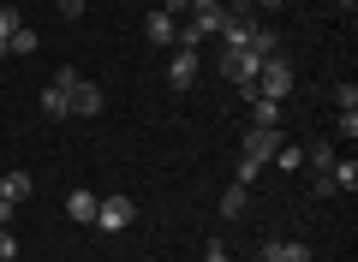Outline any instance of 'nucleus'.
Listing matches in <instances>:
<instances>
[{
	"instance_id": "nucleus-1",
	"label": "nucleus",
	"mask_w": 358,
	"mask_h": 262,
	"mask_svg": "<svg viewBox=\"0 0 358 262\" xmlns=\"http://www.w3.org/2000/svg\"><path fill=\"white\" fill-rule=\"evenodd\" d=\"M281 150V125H257L251 138H245V155H239V167H233V185H251L257 173H263V161Z\"/></svg>"
},
{
	"instance_id": "nucleus-2",
	"label": "nucleus",
	"mask_w": 358,
	"mask_h": 262,
	"mask_svg": "<svg viewBox=\"0 0 358 262\" xmlns=\"http://www.w3.org/2000/svg\"><path fill=\"white\" fill-rule=\"evenodd\" d=\"M54 78L66 84V113H78V119H96V113H102V89L90 84V78L78 72V66H60Z\"/></svg>"
},
{
	"instance_id": "nucleus-3",
	"label": "nucleus",
	"mask_w": 358,
	"mask_h": 262,
	"mask_svg": "<svg viewBox=\"0 0 358 262\" xmlns=\"http://www.w3.org/2000/svg\"><path fill=\"white\" fill-rule=\"evenodd\" d=\"M215 66H221L227 84H239V96H257V66H263V60H257L251 48H221Z\"/></svg>"
},
{
	"instance_id": "nucleus-4",
	"label": "nucleus",
	"mask_w": 358,
	"mask_h": 262,
	"mask_svg": "<svg viewBox=\"0 0 358 262\" xmlns=\"http://www.w3.org/2000/svg\"><path fill=\"white\" fill-rule=\"evenodd\" d=\"M131 221H138V203H131L126 191H108V197L96 203V221H90V226H102V233H126Z\"/></svg>"
},
{
	"instance_id": "nucleus-5",
	"label": "nucleus",
	"mask_w": 358,
	"mask_h": 262,
	"mask_svg": "<svg viewBox=\"0 0 358 262\" xmlns=\"http://www.w3.org/2000/svg\"><path fill=\"white\" fill-rule=\"evenodd\" d=\"M257 96H268V101L293 96V66H287V54H275V60L257 66Z\"/></svg>"
},
{
	"instance_id": "nucleus-6",
	"label": "nucleus",
	"mask_w": 358,
	"mask_h": 262,
	"mask_svg": "<svg viewBox=\"0 0 358 262\" xmlns=\"http://www.w3.org/2000/svg\"><path fill=\"white\" fill-rule=\"evenodd\" d=\"M197 72H203V54L197 48H167V84L173 89H192Z\"/></svg>"
},
{
	"instance_id": "nucleus-7",
	"label": "nucleus",
	"mask_w": 358,
	"mask_h": 262,
	"mask_svg": "<svg viewBox=\"0 0 358 262\" xmlns=\"http://www.w3.org/2000/svg\"><path fill=\"white\" fill-rule=\"evenodd\" d=\"M305 167H310V173H317V179H310V185H317V197H329V167H334V143H310V150H305Z\"/></svg>"
},
{
	"instance_id": "nucleus-8",
	"label": "nucleus",
	"mask_w": 358,
	"mask_h": 262,
	"mask_svg": "<svg viewBox=\"0 0 358 262\" xmlns=\"http://www.w3.org/2000/svg\"><path fill=\"white\" fill-rule=\"evenodd\" d=\"M185 18H192V30L209 42V36H221V18H227V13H221V0H197V6H192Z\"/></svg>"
},
{
	"instance_id": "nucleus-9",
	"label": "nucleus",
	"mask_w": 358,
	"mask_h": 262,
	"mask_svg": "<svg viewBox=\"0 0 358 262\" xmlns=\"http://www.w3.org/2000/svg\"><path fill=\"white\" fill-rule=\"evenodd\" d=\"M263 262H310V245H299V238H268Z\"/></svg>"
},
{
	"instance_id": "nucleus-10",
	"label": "nucleus",
	"mask_w": 358,
	"mask_h": 262,
	"mask_svg": "<svg viewBox=\"0 0 358 262\" xmlns=\"http://www.w3.org/2000/svg\"><path fill=\"white\" fill-rule=\"evenodd\" d=\"M96 203H102V197H96V191H84V185H78L72 197H66V221L90 226V221H96Z\"/></svg>"
},
{
	"instance_id": "nucleus-11",
	"label": "nucleus",
	"mask_w": 358,
	"mask_h": 262,
	"mask_svg": "<svg viewBox=\"0 0 358 262\" xmlns=\"http://www.w3.org/2000/svg\"><path fill=\"white\" fill-rule=\"evenodd\" d=\"M30 191H36V179H30V173H18V167H13V173H6V179H0V197L13 203V209H18V203L30 197Z\"/></svg>"
},
{
	"instance_id": "nucleus-12",
	"label": "nucleus",
	"mask_w": 358,
	"mask_h": 262,
	"mask_svg": "<svg viewBox=\"0 0 358 262\" xmlns=\"http://www.w3.org/2000/svg\"><path fill=\"white\" fill-rule=\"evenodd\" d=\"M245 203H251V185H227L215 209H221V221H239V214H245Z\"/></svg>"
},
{
	"instance_id": "nucleus-13",
	"label": "nucleus",
	"mask_w": 358,
	"mask_h": 262,
	"mask_svg": "<svg viewBox=\"0 0 358 262\" xmlns=\"http://www.w3.org/2000/svg\"><path fill=\"white\" fill-rule=\"evenodd\" d=\"M251 18H221V48H245V42H251Z\"/></svg>"
},
{
	"instance_id": "nucleus-14",
	"label": "nucleus",
	"mask_w": 358,
	"mask_h": 262,
	"mask_svg": "<svg viewBox=\"0 0 358 262\" xmlns=\"http://www.w3.org/2000/svg\"><path fill=\"white\" fill-rule=\"evenodd\" d=\"M245 48H251L257 60H275V54H281V36H275V30H268V24H257V30H251V42H245Z\"/></svg>"
},
{
	"instance_id": "nucleus-15",
	"label": "nucleus",
	"mask_w": 358,
	"mask_h": 262,
	"mask_svg": "<svg viewBox=\"0 0 358 262\" xmlns=\"http://www.w3.org/2000/svg\"><path fill=\"white\" fill-rule=\"evenodd\" d=\"M245 108H251V125H281V101H268V96H245Z\"/></svg>"
},
{
	"instance_id": "nucleus-16",
	"label": "nucleus",
	"mask_w": 358,
	"mask_h": 262,
	"mask_svg": "<svg viewBox=\"0 0 358 262\" xmlns=\"http://www.w3.org/2000/svg\"><path fill=\"white\" fill-rule=\"evenodd\" d=\"M42 113H48V119H66V84H60V78L42 84Z\"/></svg>"
},
{
	"instance_id": "nucleus-17",
	"label": "nucleus",
	"mask_w": 358,
	"mask_h": 262,
	"mask_svg": "<svg viewBox=\"0 0 358 262\" xmlns=\"http://www.w3.org/2000/svg\"><path fill=\"white\" fill-rule=\"evenodd\" d=\"M143 30H150V42H155V48H173V30H179V18L150 13V24H143Z\"/></svg>"
},
{
	"instance_id": "nucleus-18",
	"label": "nucleus",
	"mask_w": 358,
	"mask_h": 262,
	"mask_svg": "<svg viewBox=\"0 0 358 262\" xmlns=\"http://www.w3.org/2000/svg\"><path fill=\"white\" fill-rule=\"evenodd\" d=\"M329 185H334V191H358V161H352V155L329 167Z\"/></svg>"
},
{
	"instance_id": "nucleus-19",
	"label": "nucleus",
	"mask_w": 358,
	"mask_h": 262,
	"mask_svg": "<svg viewBox=\"0 0 358 262\" xmlns=\"http://www.w3.org/2000/svg\"><path fill=\"white\" fill-rule=\"evenodd\" d=\"M268 161H275V167H287V173H299V167H305V150H293V143L281 138V150L268 155Z\"/></svg>"
},
{
	"instance_id": "nucleus-20",
	"label": "nucleus",
	"mask_w": 358,
	"mask_h": 262,
	"mask_svg": "<svg viewBox=\"0 0 358 262\" xmlns=\"http://www.w3.org/2000/svg\"><path fill=\"white\" fill-rule=\"evenodd\" d=\"M36 42H42L36 30H30V24H18V30H13V42H6V54H36Z\"/></svg>"
},
{
	"instance_id": "nucleus-21",
	"label": "nucleus",
	"mask_w": 358,
	"mask_h": 262,
	"mask_svg": "<svg viewBox=\"0 0 358 262\" xmlns=\"http://www.w3.org/2000/svg\"><path fill=\"white\" fill-rule=\"evenodd\" d=\"M24 24V18L13 13V6H0V60H6V42H13V30Z\"/></svg>"
},
{
	"instance_id": "nucleus-22",
	"label": "nucleus",
	"mask_w": 358,
	"mask_h": 262,
	"mask_svg": "<svg viewBox=\"0 0 358 262\" xmlns=\"http://www.w3.org/2000/svg\"><path fill=\"white\" fill-rule=\"evenodd\" d=\"M334 108H341V113H358V84H334Z\"/></svg>"
},
{
	"instance_id": "nucleus-23",
	"label": "nucleus",
	"mask_w": 358,
	"mask_h": 262,
	"mask_svg": "<svg viewBox=\"0 0 358 262\" xmlns=\"http://www.w3.org/2000/svg\"><path fill=\"white\" fill-rule=\"evenodd\" d=\"M0 262H18V233L13 226H0Z\"/></svg>"
},
{
	"instance_id": "nucleus-24",
	"label": "nucleus",
	"mask_w": 358,
	"mask_h": 262,
	"mask_svg": "<svg viewBox=\"0 0 358 262\" xmlns=\"http://www.w3.org/2000/svg\"><path fill=\"white\" fill-rule=\"evenodd\" d=\"M221 13H227V18H251V24H257V0H227Z\"/></svg>"
},
{
	"instance_id": "nucleus-25",
	"label": "nucleus",
	"mask_w": 358,
	"mask_h": 262,
	"mask_svg": "<svg viewBox=\"0 0 358 262\" xmlns=\"http://www.w3.org/2000/svg\"><path fill=\"white\" fill-rule=\"evenodd\" d=\"M203 262H233V256H227V245H221V238H209V245H203Z\"/></svg>"
},
{
	"instance_id": "nucleus-26",
	"label": "nucleus",
	"mask_w": 358,
	"mask_h": 262,
	"mask_svg": "<svg viewBox=\"0 0 358 262\" xmlns=\"http://www.w3.org/2000/svg\"><path fill=\"white\" fill-rule=\"evenodd\" d=\"M192 6H197V0H162V13H167V18H185Z\"/></svg>"
},
{
	"instance_id": "nucleus-27",
	"label": "nucleus",
	"mask_w": 358,
	"mask_h": 262,
	"mask_svg": "<svg viewBox=\"0 0 358 262\" xmlns=\"http://www.w3.org/2000/svg\"><path fill=\"white\" fill-rule=\"evenodd\" d=\"M54 6H60V18H84V6H90V0H54Z\"/></svg>"
},
{
	"instance_id": "nucleus-28",
	"label": "nucleus",
	"mask_w": 358,
	"mask_h": 262,
	"mask_svg": "<svg viewBox=\"0 0 358 262\" xmlns=\"http://www.w3.org/2000/svg\"><path fill=\"white\" fill-rule=\"evenodd\" d=\"M287 0H257V13H281Z\"/></svg>"
},
{
	"instance_id": "nucleus-29",
	"label": "nucleus",
	"mask_w": 358,
	"mask_h": 262,
	"mask_svg": "<svg viewBox=\"0 0 358 262\" xmlns=\"http://www.w3.org/2000/svg\"><path fill=\"white\" fill-rule=\"evenodd\" d=\"M0 226H13V203L6 197H0Z\"/></svg>"
},
{
	"instance_id": "nucleus-30",
	"label": "nucleus",
	"mask_w": 358,
	"mask_h": 262,
	"mask_svg": "<svg viewBox=\"0 0 358 262\" xmlns=\"http://www.w3.org/2000/svg\"><path fill=\"white\" fill-rule=\"evenodd\" d=\"M341 6H346V13H352V6H358V0H341Z\"/></svg>"
},
{
	"instance_id": "nucleus-31",
	"label": "nucleus",
	"mask_w": 358,
	"mask_h": 262,
	"mask_svg": "<svg viewBox=\"0 0 358 262\" xmlns=\"http://www.w3.org/2000/svg\"><path fill=\"white\" fill-rule=\"evenodd\" d=\"M257 262H263V256H257Z\"/></svg>"
}]
</instances>
